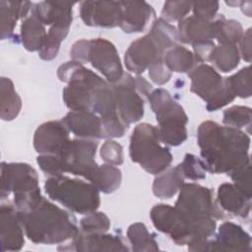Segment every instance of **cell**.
Masks as SVG:
<instances>
[{
  "label": "cell",
  "instance_id": "obj_1",
  "mask_svg": "<svg viewBox=\"0 0 252 252\" xmlns=\"http://www.w3.org/2000/svg\"><path fill=\"white\" fill-rule=\"evenodd\" d=\"M202 160L214 174L231 173L250 162V137L240 129L204 121L197 130Z\"/></svg>",
  "mask_w": 252,
  "mask_h": 252
},
{
  "label": "cell",
  "instance_id": "obj_2",
  "mask_svg": "<svg viewBox=\"0 0 252 252\" xmlns=\"http://www.w3.org/2000/svg\"><path fill=\"white\" fill-rule=\"evenodd\" d=\"M174 210L188 232V245L213 236L216 220L228 218L214 199V191L197 183L182 184Z\"/></svg>",
  "mask_w": 252,
  "mask_h": 252
},
{
  "label": "cell",
  "instance_id": "obj_3",
  "mask_svg": "<svg viewBox=\"0 0 252 252\" xmlns=\"http://www.w3.org/2000/svg\"><path fill=\"white\" fill-rule=\"evenodd\" d=\"M17 211L26 236L33 243L59 244L74 238L79 232L75 216L43 196Z\"/></svg>",
  "mask_w": 252,
  "mask_h": 252
},
{
  "label": "cell",
  "instance_id": "obj_4",
  "mask_svg": "<svg viewBox=\"0 0 252 252\" xmlns=\"http://www.w3.org/2000/svg\"><path fill=\"white\" fill-rule=\"evenodd\" d=\"M177 40V30L163 19H156L150 32L134 40L125 51L127 70L137 75L142 74L152 64L163 60L166 51Z\"/></svg>",
  "mask_w": 252,
  "mask_h": 252
},
{
  "label": "cell",
  "instance_id": "obj_5",
  "mask_svg": "<svg viewBox=\"0 0 252 252\" xmlns=\"http://www.w3.org/2000/svg\"><path fill=\"white\" fill-rule=\"evenodd\" d=\"M47 196L80 215L95 212L100 205L99 190L91 182L65 175L50 176L44 182Z\"/></svg>",
  "mask_w": 252,
  "mask_h": 252
},
{
  "label": "cell",
  "instance_id": "obj_6",
  "mask_svg": "<svg viewBox=\"0 0 252 252\" xmlns=\"http://www.w3.org/2000/svg\"><path fill=\"white\" fill-rule=\"evenodd\" d=\"M129 156L147 172L158 175L166 170L172 161L167 147L161 145L158 127L149 123L138 124L130 137Z\"/></svg>",
  "mask_w": 252,
  "mask_h": 252
},
{
  "label": "cell",
  "instance_id": "obj_7",
  "mask_svg": "<svg viewBox=\"0 0 252 252\" xmlns=\"http://www.w3.org/2000/svg\"><path fill=\"white\" fill-rule=\"evenodd\" d=\"M148 100L158 123L160 142L173 147L183 144L187 139L188 123V116L183 107L162 88L153 90Z\"/></svg>",
  "mask_w": 252,
  "mask_h": 252
},
{
  "label": "cell",
  "instance_id": "obj_8",
  "mask_svg": "<svg viewBox=\"0 0 252 252\" xmlns=\"http://www.w3.org/2000/svg\"><path fill=\"white\" fill-rule=\"evenodd\" d=\"M1 202L13 196V206L22 210L40 196L36 170L26 162H1Z\"/></svg>",
  "mask_w": 252,
  "mask_h": 252
},
{
  "label": "cell",
  "instance_id": "obj_9",
  "mask_svg": "<svg viewBox=\"0 0 252 252\" xmlns=\"http://www.w3.org/2000/svg\"><path fill=\"white\" fill-rule=\"evenodd\" d=\"M57 76L61 82L68 84L62 96L65 105L71 110H91L94 90L107 82L75 60L60 65Z\"/></svg>",
  "mask_w": 252,
  "mask_h": 252
},
{
  "label": "cell",
  "instance_id": "obj_10",
  "mask_svg": "<svg viewBox=\"0 0 252 252\" xmlns=\"http://www.w3.org/2000/svg\"><path fill=\"white\" fill-rule=\"evenodd\" d=\"M70 56L82 64L91 63L108 83L117 82L124 74L116 47L105 38L77 40L71 47Z\"/></svg>",
  "mask_w": 252,
  "mask_h": 252
},
{
  "label": "cell",
  "instance_id": "obj_11",
  "mask_svg": "<svg viewBox=\"0 0 252 252\" xmlns=\"http://www.w3.org/2000/svg\"><path fill=\"white\" fill-rule=\"evenodd\" d=\"M190 91L205 100L208 111H216L230 103L234 95L227 77H221L212 66L198 64L189 73Z\"/></svg>",
  "mask_w": 252,
  "mask_h": 252
},
{
  "label": "cell",
  "instance_id": "obj_12",
  "mask_svg": "<svg viewBox=\"0 0 252 252\" xmlns=\"http://www.w3.org/2000/svg\"><path fill=\"white\" fill-rule=\"evenodd\" d=\"M97 145V141L93 139L79 138L70 140L58 155L63 172H69L90 180L98 165L94 159Z\"/></svg>",
  "mask_w": 252,
  "mask_h": 252
},
{
  "label": "cell",
  "instance_id": "obj_13",
  "mask_svg": "<svg viewBox=\"0 0 252 252\" xmlns=\"http://www.w3.org/2000/svg\"><path fill=\"white\" fill-rule=\"evenodd\" d=\"M116 99L117 111L122 120L130 125L139 121L144 115V98L136 90L135 78L124 73L120 80L111 83Z\"/></svg>",
  "mask_w": 252,
  "mask_h": 252
},
{
  "label": "cell",
  "instance_id": "obj_14",
  "mask_svg": "<svg viewBox=\"0 0 252 252\" xmlns=\"http://www.w3.org/2000/svg\"><path fill=\"white\" fill-rule=\"evenodd\" d=\"M69 129L62 119L40 124L33 135V148L39 155H59L70 142Z\"/></svg>",
  "mask_w": 252,
  "mask_h": 252
},
{
  "label": "cell",
  "instance_id": "obj_15",
  "mask_svg": "<svg viewBox=\"0 0 252 252\" xmlns=\"http://www.w3.org/2000/svg\"><path fill=\"white\" fill-rule=\"evenodd\" d=\"M122 15L120 1H82L80 16L85 25L90 27H119Z\"/></svg>",
  "mask_w": 252,
  "mask_h": 252
},
{
  "label": "cell",
  "instance_id": "obj_16",
  "mask_svg": "<svg viewBox=\"0 0 252 252\" xmlns=\"http://www.w3.org/2000/svg\"><path fill=\"white\" fill-rule=\"evenodd\" d=\"M71 243L58 250L75 251H129L125 241L120 235L101 233H84L80 231L71 239Z\"/></svg>",
  "mask_w": 252,
  "mask_h": 252
},
{
  "label": "cell",
  "instance_id": "obj_17",
  "mask_svg": "<svg viewBox=\"0 0 252 252\" xmlns=\"http://www.w3.org/2000/svg\"><path fill=\"white\" fill-rule=\"evenodd\" d=\"M150 217L155 227L158 231L168 234L175 244L188 245V232L181 223L174 207L167 204H158L152 208Z\"/></svg>",
  "mask_w": 252,
  "mask_h": 252
},
{
  "label": "cell",
  "instance_id": "obj_18",
  "mask_svg": "<svg viewBox=\"0 0 252 252\" xmlns=\"http://www.w3.org/2000/svg\"><path fill=\"white\" fill-rule=\"evenodd\" d=\"M0 231L2 251H19L25 244L24 227L17 209L11 204L0 207Z\"/></svg>",
  "mask_w": 252,
  "mask_h": 252
},
{
  "label": "cell",
  "instance_id": "obj_19",
  "mask_svg": "<svg viewBox=\"0 0 252 252\" xmlns=\"http://www.w3.org/2000/svg\"><path fill=\"white\" fill-rule=\"evenodd\" d=\"M220 20V16L214 21L202 20L195 16L184 18L178 22L177 39L187 44L213 40L217 37Z\"/></svg>",
  "mask_w": 252,
  "mask_h": 252
},
{
  "label": "cell",
  "instance_id": "obj_20",
  "mask_svg": "<svg viewBox=\"0 0 252 252\" xmlns=\"http://www.w3.org/2000/svg\"><path fill=\"white\" fill-rule=\"evenodd\" d=\"M251 196L232 183H222L218 188L216 202L220 210L228 217L248 218L251 211Z\"/></svg>",
  "mask_w": 252,
  "mask_h": 252
},
{
  "label": "cell",
  "instance_id": "obj_21",
  "mask_svg": "<svg viewBox=\"0 0 252 252\" xmlns=\"http://www.w3.org/2000/svg\"><path fill=\"white\" fill-rule=\"evenodd\" d=\"M76 2L43 1L33 4L32 15L44 26L71 27L73 21V6Z\"/></svg>",
  "mask_w": 252,
  "mask_h": 252
},
{
  "label": "cell",
  "instance_id": "obj_22",
  "mask_svg": "<svg viewBox=\"0 0 252 252\" xmlns=\"http://www.w3.org/2000/svg\"><path fill=\"white\" fill-rule=\"evenodd\" d=\"M62 120L69 131L79 138L93 140L102 138L101 119L91 110H71Z\"/></svg>",
  "mask_w": 252,
  "mask_h": 252
},
{
  "label": "cell",
  "instance_id": "obj_23",
  "mask_svg": "<svg viewBox=\"0 0 252 252\" xmlns=\"http://www.w3.org/2000/svg\"><path fill=\"white\" fill-rule=\"evenodd\" d=\"M122 6L120 29L126 33L143 32L155 18L154 8L145 1H120Z\"/></svg>",
  "mask_w": 252,
  "mask_h": 252
},
{
  "label": "cell",
  "instance_id": "obj_24",
  "mask_svg": "<svg viewBox=\"0 0 252 252\" xmlns=\"http://www.w3.org/2000/svg\"><path fill=\"white\" fill-rule=\"evenodd\" d=\"M216 251H244L251 252V237L240 225L231 222H222L215 239Z\"/></svg>",
  "mask_w": 252,
  "mask_h": 252
},
{
  "label": "cell",
  "instance_id": "obj_25",
  "mask_svg": "<svg viewBox=\"0 0 252 252\" xmlns=\"http://www.w3.org/2000/svg\"><path fill=\"white\" fill-rule=\"evenodd\" d=\"M33 4L30 1H0L1 39L11 36L19 19L27 18Z\"/></svg>",
  "mask_w": 252,
  "mask_h": 252
},
{
  "label": "cell",
  "instance_id": "obj_26",
  "mask_svg": "<svg viewBox=\"0 0 252 252\" xmlns=\"http://www.w3.org/2000/svg\"><path fill=\"white\" fill-rule=\"evenodd\" d=\"M184 176L179 165L158 174L153 183V193L159 199H170L184 183Z\"/></svg>",
  "mask_w": 252,
  "mask_h": 252
},
{
  "label": "cell",
  "instance_id": "obj_27",
  "mask_svg": "<svg viewBox=\"0 0 252 252\" xmlns=\"http://www.w3.org/2000/svg\"><path fill=\"white\" fill-rule=\"evenodd\" d=\"M47 36L45 26L32 14L25 18L21 26V40L28 51H39Z\"/></svg>",
  "mask_w": 252,
  "mask_h": 252
},
{
  "label": "cell",
  "instance_id": "obj_28",
  "mask_svg": "<svg viewBox=\"0 0 252 252\" xmlns=\"http://www.w3.org/2000/svg\"><path fill=\"white\" fill-rule=\"evenodd\" d=\"M22 108V99L10 78L0 80V117L4 121L15 119Z\"/></svg>",
  "mask_w": 252,
  "mask_h": 252
},
{
  "label": "cell",
  "instance_id": "obj_29",
  "mask_svg": "<svg viewBox=\"0 0 252 252\" xmlns=\"http://www.w3.org/2000/svg\"><path fill=\"white\" fill-rule=\"evenodd\" d=\"M121 170L115 165L104 163L97 165L89 181L93 183L99 192L109 194L118 189L121 184Z\"/></svg>",
  "mask_w": 252,
  "mask_h": 252
},
{
  "label": "cell",
  "instance_id": "obj_30",
  "mask_svg": "<svg viewBox=\"0 0 252 252\" xmlns=\"http://www.w3.org/2000/svg\"><path fill=\"white\" fill-rule=\"evenodd\" d=\"M163 61L170 71L176 73H189L200 63L192 51L178 44L166 51Z\"/></svg>",
  "mask_w": 252,
  "mask_h": 252
},
{
  "label": "cell",
  "instance_id": "obj_31",
  "mask_svg": "<svg viewBox=\"0 0 252 252\" xmlns=\"http://www.w3.org/2000/svg\"><path fill=\"white\" fill-rule=\"evenodd\" d=\"M240 61V53L236 44H220L215 47L211 62L222 73L234 70Z\"/></svg>",
  "mask_w": 252,
  "mask_h": 252
},
{
  "label": "cell",
  "instance_id": "obj_32",
  "mask_svg": "<svg viewBox=\"0 0 252 252\" xmlns=\"http://www.w3.org/2000/svg\"><path fill=\"white\" fill-rule=\"evenodd\" d=\"M127 237L133 251H158V245L154 234L150 233L143 222L132 223L127 229Z\"/></svg>",
  "mask_w": 252,
  "mask_h": 252
},
{
  "label": "cell",
  "instance_id": "obj_33",
  "mask_svg": "<svg viewBox=\"0 0 252 252\" xmlns=\"http://www.w3.org/2000/svg\"><path fill=\"white\" fill-rule=\"evenodd\" d=\"M69 30L70 28L68 27L50 26L47 32L46 40L41 49L38 51L39 58L46 61L53 60L57 56L61 42L67 36Z\"/></svg>",
  "mask_w": 252,
  "mask_h": 252
},
{
  "label": "cell",
  "instance_id": "obj_34",
  "mask_svg": "<svg viewBox=\"0 0 252 252\" xmlns=\"http://www.w3.org/2000/svg\"><path fill=\"white\" fill-rule=\"evenodd\" d=\"M243 28L236 20H225L223 15H220L217 39L220 44H236L243 36Z\"/></svg>",
  "mask_w": 252,
  "mask_h": 252
},
{
  "label": "cell",
  "instance_id": "obj_35",
  "mask_svg": "<svg viewBox=\"0 0 252 252\" xmlns=\"http://www.w3.org/2000/svg\"><path fill=\"white\" fill-rule=\"evenodd\" d=\"M251 108L243 105H234L223 111L222 123L226 126L240 129L251 125Z\"/></svg>",
  "mask_w": 252,
  "mask_h": 252
},
{
  "label": "cell",
  "instance_id": "obj_36",
  "mask_svg": "<svg viewBox=\"0 0 252 252\" xmlns=\"http://www.w3.org/2000/svg\"><path fill=\"white\" fill-rule=\"evenodd\" d=\"M229 86L235 96L247 98L251 96V69L246 66L237 73L227 77Z\"/></svg>",
  "mask_w": 252,
  "mask_h": 252
},
{
  "label": "cell",
  "instance_id": "obj_37",
  "mask_svg": "<svg viewBox=\"0 0 252 252\" xmlns=\"http://www.w3.org/2000/svg\"><path fill=\"white\" fill-rule=\"evenodd\" d=\"M109 227L110 220L102 212H93L80 220V231L84 233L106 232Z\"/></svg>",
  "mask_w": 252,
  "mask_h": 252
},
{
  "label": "cell",
  "instance_id": "obj_38",
  "mask_svg": "<svg viewBox=\"0 0 252 252\" xmlns=\"http://www.w3.org/2000/svg\"><path fill=\"white\" fill-rule=\"evenodd\" d=\"M179 167L184 178L190 180H200L206 177V167L202 159L193 154H186L182 162H180Z\"/></svg>",
  "mask_w": 252,
  "mask_h": 252
},
{
  "label": "cell",
  "instance_id": "obj_39",
  "mask_svg": "<svg viewBox=\"0 0 252 252\" xmlns=\"http://www.w3.org/2000/svg\"><path fill=\"white\" fill-rule=\"evenodd\" d=\"M192 9L189 1H166L160 13V18L166 22H180Z\"/></svg>",
  "mask_w": 252,
  "mask_h": 252
},
{
  "label": "cell",
  "instance_id": "obj_40",
  "mask_svg": "<svg viewBox=\"0 0 252 252\" xmlns=\"http://www.w3.org/2000/svg\"><path fill=\"white\" fill-rule=\"evenodd\" d=\"M100 157L105 163L120 165L123 163V148L114 140H106L100 148Z\"/></svg>",
  "mask_w": 252,
  "mask_h": 252
},
{
  "label": "cell",
  "instance_id": "obj_41",
  "mask_svg": "<svg viewBox=\"0 0 252 252\" xmlns=\"http://www.w3.org/2000/svg\"><path fill=\"white\" fill-rule=\"evenodd\" d=\"M36 162L40 169L49 177L64 174L58 155H39L36 158Z\"/></svg>",
  "mask_w": 252,
  "mask_h": 252
},
{
  "label": "cell",
  "instance_id": "obj_42",
  "mask_svg": "<svg viewBox=\"0 0 252 252\" xmlns=\"http://www.w3.org/2000/svg\"><path fill=\"white\" fill-rule=\"evenodd\" d=\"M220 3L218 1H197L192 2V10L196 18L213 21L219 11Z\"/></svg>",
  "mask_w": 252,
  "mask_h": 252
},
{
  "label": "cell",
  "instance_id": "obj_43",
  "mask_svg": "<svg viewBox=\"0 0 252 252\" xmlns=\"http://www.w3.org/2000/svg\"><path fill=\"white\" fill-rule=\"evenodd\" d=\"M233 184L242 190L245 194L252 197L251 189V178H250V162L235 169L229 173Z\"/></svg>",
  "mask_w": 252,
  "mask_h": 252
},
{
  "label": "cell",
  "instance_id": "obj_44",
  "mask_svg": "<svg viewBox=\"0 0 252 252\" xmlns=\"http://www.w3.org/2000/svg\"><path fill=\"white\" fill-rule=\"evenodd\" d=\"M148 70L151 80L157 85H164L171 78V71L167 68L163 60L152 64Z\"/></svg>",
  "mask_w": 252,
  "mask_h": 252
},
{
  "label": "cell",
  "instance_id": "obj_45",
  "mask_svg": "<svg viewBox=\"0 0 252 252\" xmlns=\"http://www.w3.org/2000/svg\"><path fill=\"white\" fill-rule=\"evenodd\" d=\"M194 49V55L198 59V61L201 62H207L212 60L213 52L216 47L215 42L213 40H207V41H201L196 42L192 44Z\"/></svg>",
  "mask_w": 252,
  "mask_h": 252
},
{
  "label": "cell",
  "instance_id": "obj_46",
  "mask_svg": "<svg viewBox=\"0 0 252 252\" xmlns=\"http://www.w3.org/2000/svg\"><path fill=\"white\" fill-rule=\"evenodd\" d=\"M240 50L239 53L243 60L246 62L251 61V29H248L241 37L240 41Z\"/></svg>",
  "mask_w": 252,
  "mask_h": 252
},
{
  "label": "cell",
  "instance_id": "obj_47",
  "mask_svg": "<svg viewBox=\"0 0 252 252\" xmlns=\"http://www.w3.org/2000/svg\"><path fill=\"white\" fill-rule=\"evenodd\" d=\"M135 84H136V90L139 93V94L144 98V100H148L151 93L153 92L152 85L141 76H137L135 78Z\"/></svg>",
  "mask_w": 252,
  "mask_h": 252
},
{
  "label": "cell",
  "instance_id": "obj_48",
  "mask_svg": "<svg viewBox=\"0 0 252 252\" xmlns=\"http://www.w3.org/2000/svg\"><path fill=\"white\" fill-rule=\"evenodd\" d=\"M251 5H252L251 1H244V2L241 1L240 3L241 10L247 17H251Z\"/></svg>",
  "mask_w": 252,
  "mask_h": 252
},
{
  "label": "cell",
  "instance_id": "obj_49",
  "mask_svg": "<svg viewBox=\"0 0 252 252\" xmlns=\"http://www.w3.org/2000/svg\"><path fill=\"white\" fill-rule=\"evenodd\" d=\"M228 6H232V7H234V6H239L240 5V3H241V1H233V2H231V1H226L225 2Z\"/></svg>",
  "mask_w": 252,
  "mask_h": 252
}]
</instances>
